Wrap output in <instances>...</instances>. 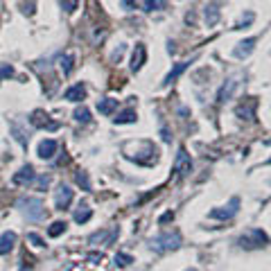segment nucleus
Here are the masks:
<instances>
[{
	"label": "nucleus",
	"instance_id": "20",
	"mask_svg": "<svg viewBox=\"0 0 271 271\" xmlns=\"http://www.w3.org/2000/svg\"><path fill=\"white\" fill-rule=\"evenodd\" d=\"M59 64H61V70H64L66 77L73 75V70H75V57H73V54H64V57L59 59Z\"/></svg>",
	"mask_w": 271,
	"mask_h": 271
},
{
	"label": "nucleus",
	"instance_id": "25",
	"mask_svg": "<svg viewBox=\"0 0 271 271\" xmlns=\"http://www.w3.org/2000/svg\"><path fill=\"white\" fill-rule=\"evenodd\" d=\"M203 16H206V23H208V25H215L217 20H219V9H217L215 5H210V7H206Z\"/></svg>",
	"mask_w": 271,
	"mask_h": 271
},
{
	"label": "nucleus",
	"instance_id": "6",
	"mask_svg": "<svg viewBox=\"0 0 271 271\" xmlns=\"http://www.w3.org/2000/svg\"><path fill=\"white\" fill-rule=\"evenodd\" d=\"M237 206H240V199L233 197L228 206H224V208H215V210L208 212V217H210V219H233V217L237 215Z\"/></svg>",
	"mask_w": 271,
	"mask_h": 271
},
{
	"label": "nucleus",
	"instance_id": "8",
	"mask_svg": "<svg viewBox=\"0 0 271 271\" xmlns=\"http://www.w3.org/2000/svg\"><path fill=\"white\" fill-rule=\"evenodd\" d=\"M57 149H59L57 140L45 138V140H41V143H39V149H36V154H39V158H43V161H52L54 154H57Z\"/></svg>",
	"mask_w": 271,
	"mask_h": 271
},
{
	"label": "nucleus",
	"instance_id": "9",
	"mask_svg": "<svg viewBox=\"0 0 271 271\" xmlns=\"http://www.w3.org/2000/svg\"><path fill=\"white\" fill-rule=\"evenodd\" d=\"M73 203V190L68 185L57 187V210H68Z\"/></svg>",
	"mask_w": 271,
	"mask_h": 271
},
{
	"label": "nucleus",
	"instance_id": "3",
	"mask_svg": "<svg viewBox=\"0 0 271 271\" xmlns=\"http://www.w3.org/2000/svg\"><path fill=\"white\" fill-rule=\"evenodd\" d=\"M267 242H269L267 233H262V231H258V228H253V231H249L247 235L240 237V247H242V249H262V247H267Z\"/></svg>",
	"mask_w": 271,
	"mask_h": 271
},
{
	"label": "nucleus",
	"instance_id": "24",
	"mask_svg": "<svg viewBox=\"0 0 271 271\" xmlns=\"http://www.w3.org/2000/svg\"><path fill=\"white\" fill-rule=\"evenodd\" d=\"M75 120L77 122H82V124H86V122H90V111L86 106H79V108H75Z\"/></svg>",
	"mask_w": 271,
	"mask_h": 271
},
{
	"label": "nucleus",
	"instance_id": "28",
	"mask_svg": "<svg viewBox=\"0 0 271 271\" xmlns=\"http://www.w3.org/2000/svg\"><path fill=\"white\" fill-rule=\"evenodd\" d=\"M75 179H77V183L84 187V190H90V181H89V174H86V172H79Z\"/></svg>",
	"mask_w": 271,
	"mask_h": 271
},
{
	"label": "nucleus",
	"instance_id": "33",
	"mask_svg": "<svg viewBox=\"0 0 271 271\" xmlns=\"http://www.w3.org/2000/svg\"><path fill=\"white\" fill-rule=\"evenodd\" d=\"M102 258H104L102 253H90V256H89V260H90V262H102Z\"/></svg>",
	"mask_w": 271,
	"mask_h": 271
},
{
	"label": "nucleus",
	"instance_id": "27",
	"mask_svg": "<svg viewBox=\"0 0 271 271\" xmlns=\"http://www.w3.org/2000/svg\"><path fill=\"white\" fill-rule=\"evenodd\" d=\"M59 2H61V7H64L66 14H73V11L77 9V5H79V0H59Z\"/></svg>",
	"mask_w": 271,
	"mask_h": 271
},
{
	"label": "nucleus",
	"instance_id": "16",
	"mask_svg": "<svg viewBox=\"0 0 271 271\" xmlns=\"http://www.w3.org/2000/svg\"><path fill=\"white\" fill-rule=\"evenodd\" d=\"M235 86H237L235 79H228L226 84L219 89V93H217V102L222 104V102H226V99H231V97H233V90H235Z\"/></svg>",
	"mask_w": 271,
	"mask_h": 271
},
{
	"label": "nucleus",
	"instance_id": "18",
	"mask_svg": "<svg viewBox=\"0 0 271 271\" xmlns=\"http://www.w3.org/2000/svg\"><path fill=\"white\" fill-rule=\"evenodd\" d=\"M136 118H138V115H136V111H133V108H127V111H122V113L115 115L113 122L115 124H131V122H136Z\"/></svg>",
	"mask_w": 271,
	"mask_h": 271
},
{
	"label": "nucleus",
	"instance_id": "7",
	"mask_svg": "<svg viewBox=\"0 0 271 271\" xmlns=\"http://www.w3.org/2000/svg\"><path fill=\"white\" fill-rule=\"evenodd\" d=\"M34 179H36L34 168H32V165H23V168L11 177V183H14V185H30V183H34Z\"/></svg>",
	"mask_w": 271,
	"mask_h": 271
},
{
	"label": "nucleus",
	"instance_id": "5",
	"mask_svg": "<svg viewBox=\"0 0 271 271\" xmlns=\"http://www.w3.org/2000/svg\"><path fill=\"white\" fill-rule=\"evenodd\" d=\"M30 122H32V127H36V129H48V131H57V129H59V122L50 118L45 111H34V113L30 115Z\"/></svg>",
	"mask_w": 271,
	"mask_h": 271
},
{
	"label": "nucleus",
	"instance_id": "31",
	"mask_svg": "<svg viewBox=\"0 0 271 271\" xmlns=\"http://www.w3.org/2000/svg\"><path fill=\"white\" fill-rule=\"evenodd\" d=\"M122 7L127 11H133V9H136V0H122Z\"/></svg>",
	"mask_w": 271,
	"mask_h": 271
},
{
	"label": "nucleus",
	"instance_id": "26",
	"mask_svg": "<svg viewBox=\"0 0 271 271\" xmlns=\"http://www.w3.org/2000/svg\"><path fill=\"white\" fill-rule=\"evenodd\" d=\"M113 260H115V265H118V267H129L133 262V258L129 256V253H115Z\"/></svg>",
	"mask_w": 271,
	"mask_h": 271
},
{
	"label": "nucleus",
	"instance_id": "23",
	"mask_svg": "<svg viewBox=\"0 0 271 271\" xmlns=\"http://www.w3.org/2000/svg\"><path fill=\"white\" fill-rule=\"evenodd\" d=\"M66 226H68V224L61 222V219H59V222H52V224H50V228H48V235L50 237H59L61 233H66Z\"/></svg>",
	"mask_w": 271,
	"mask_h": 271
},
{
	"label": "nucleus",
	"instance_id": "34",
	"mask_svg": "<svg viewBox=\"0 0 271 271\" xmlns=\"http://www.w3.org/2000/svg\"><path fill=\"white\" fill-rule=\"evenodd\" d=\"M161 136H163V140H165V143H170V140H172V136H170L168 129H161Z\"/></svg>",
	"mask_w": 271,
	"mask_h": 271
},
{
	"label": "nucleus",
	"instance_id": "12",
	"mask_svg": "<svg viewBox=\"0 0 271 271\" xmlns=\"http://www.w3.org/2000/svg\"><path fill=\"white\" fill-rule=\"evenodd\" d=\"M118 237V228H113V231H99V233H93V235L89 237L90 244H111V242Z\"/></svg>",
	"mask_w": 271,
	"mask_h": 271
},
{
	"label": "nucleus",
	"instance_id": "4",
	"mask_svg": "<svg viewBox=\"0 0 271 271\" xmlns=\"http://www.w3.org/2000/svg\"><path fill=\"white\" fill-rule=\"evenodd\" d=\"M174 172H177V177H179V179L187 177V174L192 172V161H190V154H187V149H185V147L179 149L177 158H174Z\"/></svg>",
	"mask_w": 271,
	"mask_h": 271
},
{
	"label": "nucleus",
	"instance_id": "29",
	"mask_svg": "<svg viewBox=\"0 0 271 271\" xmlns=\"http://www.w3.org/2000/svg\"><path fill=\"white\" fill-rule=\"evenodd\" d=\"M0 77H14V68L9 64H2L0 66Z\"/></svg>",
	"mask_w": 271,
	"mask_h": 271
},
{
	"label": "nucleus",
	"instance_id": "13",
	"mask_svg": "<svg viewBox=\"0 0 271 271\" xmlns=\"http://www.w3.org/2000/svg\"><path fill=\"white\" fill-rule=\"evenodd\" d=\"M187 66H190V61H179V64L174 66V68L168 73V77L163 79V86H170V84H174V82H177V79L181 77V75L187 70Z\"/></svg>",
	"mask_w": 271,
	"mask_h": 271
},
{
	"label": "nucleus",
	"instance_id": "14",
	"mask_svg": "<svg viewBox=\"0 0 271 271\" xmlns=\"http://www.w3.org/2000/svg\"><path fill=\"white\" fill-rule=\"evenodd\" d=\"M64 99H68V102H82V99H86V86L84 84L70 86L64 93Z\"/></svg>",
	"mask_w": 271,
	"mask_h": 271
},
{
	"label": "nucleus",
	"instance_id": "21",
	"mask_svg": "<svg viewBox=\"0 0 271 271\" xmlns=\"http://www.w3.org/2000/svg\"><path fill=\"white\" fill-rule=\"evenodd\" d=\"M93 217V210H90L89 206H79V210L75 212V222L77 224H86Z\"/></svg>",
	"mask_w": 271,
	"mask_h": 271
},
{
	"label": "nucleus",
	"instance_id": "36",
	"mask_svg": "<svg viewBox=\"0 0 271 271\" xmlns=\"http://www.w3.org/2000/svg\"><path fill=\"white\" fill-rule=\"evenodd\" d=\"M185 271H199V269H194V267H192V269H185Z\"/></svg>",
	"mask_w": 271,
	"mask_h": 271
},
{
	"label": "nucleus",
	"instance_id": "1",
	"mask_svg": "<svg viewBox=\"0 0 271 271\" xmlns=\"http://www.w3.org/2000/svg\"><path fill=\"white\" fill-rule=\"evenodd\" d=\"M152 249L158 253H165V251H177L181 247V233L174 231V233H163V235H156L152 242Z\"/></svg>",
	"mask_w": 271,
	"mask_h": 271
},
{
	"label": "nucleus",
	"instance_id": "35",
	"mask_svg": "<svg viewBox=\"0 0 271 271\" xmlns=\"http://www.w3.org/2000/svg\"><path fill=\"white\" fill-rule=\"evenodd\" d=\"M170 219H174V212H165V215H163V217H161V224L170 222Z\"/></svg>",
	"mask_w": 271,
	"mask_h": 271
},
{
	"label": "nucleus",
	"instance_id": "30",
	"mask_svg": "<svg viewBox=\"0 0 271 271\" xmlns=\"http://www.w3.org/2000/svg\"><path fill=\"white\" fill-rule=\"evenodd\" d=\"M27 240H30L32 244H34V247H39V249H41V247H45V242L41 240V237L36 235V233H30V235H27Z\"/></svg>",
	"mask_w": 271,
	"mask_h": 271
},
{
	"label": "nucleus",
	"instance_id": "10",
	"mask_svg": "<svg viewBox=\"0 0 271 271\" xmlns=\"http://www.w3.org/2000/svg\"><path fill=\"white\" fill-rule=\"evenodd\" d=\"M145 61H147V48H145L143 43H136V50H133V54H131V70L133 73H138V70L145 66Z\"/></svg>",
	"mask_w": 271,
	"mask_h": 271
},
{
	"label": "nucleus",
	"instance_id": "17",
	"mask_svg": "<svg viewBox=\"0 0 271 271\" xmlns=\"http://www.w3.org/2000/svg\"><path fill=\"white\" fill-rule=\"evenodd\" d=\"M115 108H118V99H113V97H104L97 102V111L102 115H111Z\"/></svg>",
	"mask_w": 271,
	"mask_h": 271
},
{
	"label": "nucleus",
	"instance_id": "2",
	"mask_svg": "<svg viewBox=\"0 0 271 271\" xmlns=\"http://www.w3.org/2000/svg\"><path fill=\"white\" fill-rule=\"evenodd\" d=\"M18 206H20V210L25 212V217L32 219V222H41L45 217V206L39 197H23L18 201Z\"/></svg>",
	"mask_w": 271,
	"mask_h": 271
},
{
	"label": "nucleus",
	"instance_id": "22",
	"mask_svg": "<svg viewBox=\"0 0 271 271\" xmlns=\"http://www.w3.org/2000/svg\"><path fill=\"white\" fill-rule=\"evenodd\" d=\"M163 7H165V0H143V9L147 11V14H152V11H161Z\"/></svg>",
	"mask_w": 271,
	"mask_h": 271
},
{
	"label": "nucleus",
	"instance_id": "19",
	"mask_svg": "<svg viewBox=\"0 0 271 271\" xmlns=\"http://www.w3.org/2000/svg\"><path fill=\"white\" fill-rule=\"evenodd\" d=\"M253 108H256V99L251 97V102H249V106H244V104H240V106L235 108V113L240 115L242 120H253Z\"/></svg>",
	"mask_w": 271,
	"mask_h": 271
},
{
	"label": "nucleus",
	"instance_id": "11",
	"mask_svg": "<svg viewBox=\"0 0 271 271\" xmlns=\"http://www.w3.org/2000/svg\"><path fill=\"white\" fill-rule=\"evenodd\" d=\"M256 43H258V39H244V41H240V43H237V48L233 50V54H235L237 59H247L249 54L256 50Z\"/></svg>",
	"mask_w": 271,
	"mask_h": 271
},
{
	"label": "nucleus",
	"instance_id": "37",
	"mask_svg": "<svg viewBox=\"0 0 271 271\" xmlns=\"http://www.w3.org/2000/svg\"><path fill=\"white\" fill-rule=\"evenodd\" d=\"M0 79H2V77H0Z\"/></svg>",
	"mask_w": 271,
	"mask_h": 271
},
{
	"label": "nucleus",
	"instance_id": "32",
	"mask_svg": "<svg viewBox=\"0 0 271 271\" xmlns=\"http://www.w3.org/2000/svg\"><path fill=\"white\" fill-rule=\"evenodd\" d=\"M48 185H50V177H41L39 179V187H41V190H45Z\"/></svg>",
	"mask_w": 271,
	"mask_h": 271
},
{
	"label": "nucleus",
	"instance_id": "15",
	"mask_svg": "<svg viewBox=\"0 0 271 271\" xmlns=\"http://www.w3.org/2000/svg\"><path fill=\"white\" fill-rule=\"evenodd\" d=\"M16 244V233L14 231H7L0 235V256H7V253L14 249Z\"/></svg>",
	"mask_w": 271,
	"mask_h": 271
}]
</instances>
